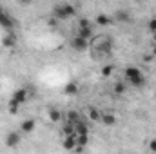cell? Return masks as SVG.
Masks as SVG:
<instances>
[{"label":"cell","instance_id":"19","mask_svg":"<svg viewBox=\"0 0 156 154\" xmlns=\"http://www.w3.org/2000/svg\"><path fill=\"white\" fill-rule=\"evenodd\" d=\"M87 114H89V118H91L93 121H100V118H102V111L96 109V107H89V109H87Z\"/></svg>","mask_w":156,"mask_h":154},{"label":"cell","instance_id":"8","mask_svg":"<svg viewBox=\"0 0 156 154\" xmlns=\"http://www.w3.org/2000/svg\"><path fill=\"white\" fill-rule=\"evenodd\" d=\"M113 18H115V22H116V24H129L131 15H129V11H127V9H118Z\"/></svg>","mask_w":156,"mask_h":154},{"label":"cell","instance_id":"32","mask_svg":"<svg viewBox=\"0 0 156 154\" xmlns=\"http://www.w3.org/2000/svg\"><path fill=\"white\" fill-rule=\"evenodd\" d=\"M154 98H156V93H154Z\"/></svg>","mask_w":156,"mask_h":154},{"label":"cell","instance_id":"11","mask_svg":"<svg viewBox=\"0 0 156 154\" xmlns=\"http://www.w3.org/2000/svg\"><path fill=\"white\" fill-rule=\"evenodd\" d=\"M73 125H75V134H89V125L85 123L83 118H78Z\"/></svg>","mask_w":156,"mask_h":154},{"label":"cell","instance_id":"1","mask_svg":"<svg viewBox=\"0 0 156 154\" xmlns=\"http://www.w3.org/2000/svg\"><path fill=\"white\" fill-rule=\"evenodd\" d=\"M113 47H115L113 35H98V37H93L91 38V44H89V49L93 53H100L104 56H109L113 53Z\"/></svg>","mask_w":156,"mask_h":154},{"label":"cell","instance_id":"13","mask_svg":"<svg viewBox=\"0 0 156 154\" xmlns=\"http://www.w3.org/2000/svg\"><path fill=\"white\" fill-rule=\"evenodd\" d=\"M100 121H102L104 125H107V127H115V125H116V116L113 114L111 111H105V113H102Z\"/></svg>","mask_w":156,"mask_h":154},{"label":"cell","instance_id":"7","mask_svg":"<svg viewBox=\"0 0 156 154\" xmlns=\"http://www.w3.org/2000/svg\"><path fill=\"white\" fill-rule=\"evenodd\" d=\"M94 24H98L100 27H107V26H113V24H116V22H115V18H113V16L100 13V15L94 18Z\"/></svg>","mask_w":156,"mask_h":154},{"label":"cell","instance_id":"3","mask_svg":"<svg viewBox=\"0 0 156 154\" xmlns=\"http://www.w3.org/2000/svg\"><path fill=\"white\" fill-rule=\"evenodd\" d=\"M75 15H76V7H75L73 4H69V2H58V4L53 5V16L58 18L60 22L69 20V18H73Z\"/></svg>","mask_w":156,"mask_h":154},{"label":"cell","instance_id":"15","mask_svg":"<svg viewBox=\"0 0 156 154\" xmlns=\"http://www.w3.org/2000/svg\"><path fill=\"white\" fill-rule=\"evenodd\" d=\"M76 35H80L82 38H85V40H91L94 37V29H93V26H89V27H76Z\"/></svg>","mask_w":156,"mask_h":154},{"label":"cell","instance_id":"6","mask_svg":"<svg viewBox=\"0 0 156 154\" xmlns=\"http://www.w3.org/2000/svg\"><path fill=\"white\" fill-rule=\"evenodd\" d=\"M11 98H13L15 102H18V103L22 105V103H26V102H27V100L31 98V94H29V91H27L26 87H22V89H16V91L13 93V96H11Z\"/></svg>","mask_w":156,"mask_h":154},{"label":"cell","instance_id":"14","mask_svg":"<svg viewBox=\"0 0 156 154\" xmlns=\"http://www.w3.org/2000/svg\"><path fill=\"white\" fill-rule=\"evenodd\" d=\"M62 145H64V149H66V151H75V147H76V136H75V134L64 136Z\"/></svg>","mask_w":156,"mask_h":154},{"label":"cell","instance_id":"27","mask_svg":"<svg viewBox=\"0 0 156 154\" xmlns=\"http://www.w3.org/2000/svg\"><path fill=\"white\" fill-rule=\"evenodd\" d=\"M149 151L151 152H156V140H151L149 142Z\"/></svg>","mask_w":156,"mask_h":154},{"label":"cell","instance_id":"24","mask_svg":"<svg viewBox=\"0 0 156 154\" xmlns=\"http://www.w3.org/2000/svg\"><path fill=\"white\" fill-rule=\"evenodd\" d=\"M89 26H93L89 18H78V27H89Z\"/></svg>","mask_w":156,"mask_h":154},{"label":"cell","instance_id":"10","mask_svg":"<svg viewBox=\"0 0 156 154\" xmlns=\"http://www.w3.org/2000/svg\"><path fill=\"white\" fill-rule=\"evenodd\" d=\"M0 26H2L4 29H7V31H11V29L15 27V20L9 16V13H7V11L0 15Z\"/></svg>","mask_w":156,"mask_h":154},{"label":"cell","instance_id":"25","mask_svg":"<svg viewBox=\"0 0 156 154\" xmlns=\"http://www.w3.org/2000/svg\"><path fill=\"white\" fill-rule=\"evenodd\" d=\"M147 31H149V33H154L156 31V16L147 22Z\"/></svg>","mask_w":156,"mask_h":154},{"label":"cell","instance_id":"5","mask_svg":"<svg viewBox=\"0 0 156 154\" xmlns=\"http://www.w3.org/2000/svg\"><path fill=\"white\" fill-rule=\"evenodd\" d=\"M20 140H22L20 131H11V132H7V134H5V145H7L9 149L18 147V145H20Z\"/></svg>","mask_w":156,"mask_h":154},{"label":"cell","instance_id":"17","mask_svg":"<svg viewBox=\"0 0 156 154\" xmlns=\"http://www.w3.org/2000/svg\"><path fill=\"white\" fill-rule=\"evenodd\" d=\"M62 134L64 136H69V134H75V125L71 123V121H67V120H64V125H62Z\"/></svg>","mask_w":156,"mask_h":154},{"label":"cell","instance_id":"26","mask_svg":"<svg viewBox=\"0 0 156 154\" xmlns=\"http://www.w3.org/2000/svg\"><path fill=\"white\" fill-rule=\"evenodd\" d=\"M58 22H60V20H58V18H55V16H51V18H47V24H49L51 27H56V26H58Z\"/></svg>","mask_w":156,"mask_h":154},{"label":"cell","instance_id":"2","mask_svg":"<svg viewBox=\"0 0 156 154\" xmlns=\"http://www.w3.org/2000/svg\"><path fill=\"white\" fill-rule=\"evenodd\" d=\"M123 78H125V83H129L133 87H144L145 85V75L136 65H127L123 71Z\"/></svg>","mask_w":156,"mask_h":154},{"label":"cell","instance_id":"12","mask_svg":"<svg viewBox=\"0 0 156 154\" xmlns=\"http://www.w3.org/2000/svg\"><path fill=\"white\" fill-rule=\"evenodd\" d=\"M78 93H80V87H78L76 82H67L64 85V94L66 96H76Z\"/></svg>","mask_w":156,"mask_h":154},{"label":"cell","instance_id":"30","mask_svg":"<svg viewBox=\"0 0 156 154\" xmlns=\"http://www.w3.org/2000/svg\"><path fill=\"white\" fill-rule=\"evenodd\" d=\"M153 40H154V44H156V31L153 33Z\"/></svg>","mask_w":156,"mask_h":154},{"label":"cell","instance_id":"18","mask_svg":"<svg viewBox=\"0 0 156 154\" xmlns=\"http://www.w3.org/2000/svg\"><path fill=\"white\" fill-rule=\"evenodd\" d=\"M125 91H127V83H125V82H116V83H115V87H113V93H115L116 96L125 94Z\"/></svg>","mask_w":156,"mask_h":154},{"label":"cell","instance_id":"20","mask_svg":"<svg viewBox=\"0 0 156 154\" xmlns=\"http://www.w3.org/2000/svg\"><path fill=\"white\" fill-rule=\"evenodd\" d=\"M15 44H16V38H15V35H13V33L5 35V37L2 38V45H4V47H13Z\"/></svg>","mask_w":156,"mask_h":154},{"label":"cell","instance_id":"23","mask_svg":"<svg viewBox=\"0 0 156 154\" xmlns=\"http://www.w3.org/2000/svg\"><path fill=\"white\" fill-rule=\"evenodd\" d=\"M18 109H20V103H18V102H15V100L11 98V100H9V113H11V114H16V113H18Z\"/></svg>","mask_w":156,"mask_h":154},{"label":"cell","instance_id":"4","mask_svg":"<svg viewBox=\"0 0 156 154\" xmlns=\"http://www.w3.org/2000/svg\"><path fill=\"white\" fill-rule=\"evenodd\" d=\"M89 44H91V40H85V38H82L80 35H75L71 38V49L75 53H83V51L89 49Z\"/></svg>","mask_w":156,"mask_h":154},{"label":"cell","instance_id":"16","mask_svg":"<svg viewBox=\"0 0 156 154\" xmlns=\"http://www.w3.org/2000/svg\"><path fill=\"white\" fill-rule=\"evenodd\" d=\"M64 118H66V114H64L62 111H58V109H49V120H51L53 123L64 121Z\"/></svg>","mask_w":156,"mask_h":154},{"label":"cell","instance_id":"22","mask_svg":"<svg viewBox=\"0 0 156 154\" xmlns=\"http://www.w3.org/2000/svg\"><path fill=\"white\" fill-rule=\"evenodd\" d=\"M113 71H115V65L107 64V65H104V67H102V76H104V78H109L111 75H113Z\"/></svg>","mask_w":156,"mask_h":154},{"label":"cell","instance_id":"29","mask_svg":"<svg viewBox=\"0 0 156 154\" xmlns=\"http://www.w3.org/2000/svg\"><path fill=\"white\" fill-rule=\"evenodd\" d=\"M2 13H5V9H4V7L0 5V15H2Z\"/></svg>","mask_w":156,"mask_h":154},{"label":"cell","instance_id":"21","mask_svg":"<svg viewBox=\"0 0 156 154\" xmlns=\"http://www.w3.org/2000/svg\"><path fill=\"white\" fill-rule=\"evenodd\" d=\"M78 118H82V114H80L78 111H69V113L66 114V118H64V120H67V121H71V123H75V121H76Z\"/></svg>","mask_w":156,"mask_h":154},{"label":"cell","instance_id":"31","mask_svg":"<svg viewBox=\"0 0 156 154\" xmlns=\"http://www.w3.org/2000/svg\"><path fill=\"white\" fill-rule=\"evenodd\" d=\"M153 54H154V56H156V45H154V47H153Z\"/></svg>","mask_w":156,"mask_h":154},{"label":"cell","instance_id":"9","mask_svg":"<svg viewBox=\"0 0 156 154\" xmlns=\"http://www.w3.org/2000/svg\"><path fill=\"white\" fill-rule=\"evenodd\" d=\"M35 127H37V121H35L33 118H27V120H24V121L20 123V132L29 134V132H33V131H35Z\"/></svg>","mask_w":156,"mask_h":154},{"label":"cell","instance_id":"28","mask_svg":"<svg viewBox=\"0 0 156 154\" xmlns=\"http://www.w3.org/2000/svg\"><path fill=\"white\" fill-rule=\"evenodd\" d=\"M16 2H18V4H29L31 0H16Z\"/></svg>","mask_w":156,"mask_h":154}]
</instances>
